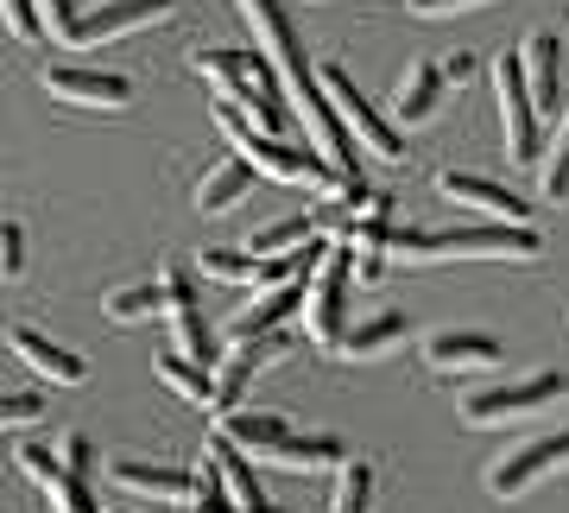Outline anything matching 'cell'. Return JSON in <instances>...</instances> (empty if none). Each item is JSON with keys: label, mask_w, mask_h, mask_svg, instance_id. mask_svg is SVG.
Instances as JSON below:
<instances>
[{"label": "cell", "mask_w": 569, "mask_h": 513, "mask_svg": "<svg viewBox=\"0 0 569 513\" xmlns=\"http://www.w3.org/2000/svg\"><path fill=\"white\" fill-rule=\"evenodd\" d=\"M234 7H241L247 32H253V51L272 63L279 96L291 102V115L305 121L310 146H317V152L336 165V178H361V171H355V152H361V146L348 140V127L336 121V108H329L317 70L305 63V45H298V26H291V13H284L279 0H234Z\"/></svg>", "instance_id": "6da1fadb"}, {"label": "cell", "mask_w": 569, "mask_h": 513, "mask_svg": "<svg viewBox=\"0 0 569 513\" xmlns=\"http://www.w3.org/2000/svg\"><path fill=\"white\" fill-rule=\"evenodd\" d=\"M531 223H462V228H411L392 223V254L399 260H531L538 254Z\"/></svg>", "instance_id": "7a4b0ae2"}, {"label": "cell", "mask_w": 569, "mask_h": 513, "mask_svg": "<svg viewBox=\"0 0 569 513\" xmlns=\"http://www.w3.org/2000/svg\"><path fill=\"white\" fill-rule=\"evenodd\" d=\"M190 70L216 82V96H228V102L241 108L260 134H279V127H284L279 77H272V63H266L260 51H197Z\"/></svg>", "instance_id": "3957f363"}, {"label": "cell", "mask_w": 569, "mask_h": 513, "mask_svg": "<svg viewBox=\"0 0 569 513\" xmlns=\"http://www.w3.org/2000/svg\"><path fill=\"white\" fill-rule=\"evenodd\" d=\"M209 115H216V127L228 134V146H234L260 178H272V185H317V190L336 185V165H329V159H310V152H298V146H284L279 134H260V127L247 121L228 96H216Z\"/></svg>", "instance_id": "277c9868"}, {"label": "cell", "mask_w": 569, "mask_h": 513, "mask_svg": "<svg viewBox=\"0 0 569 513\" xmlns=\"http://www.w3.org/2000/svg\"><path fill=\"white\" fill-rule=\"evenodd\" d=\"M348 286H355L348 247L329 241L323 254H317L310 279H305V305H298V317H305V336L317 343V349H336V343H342V329H348Z\"/></svg>", "instance_id": "5b68a950"}, {"label": "cell", "mask_w": 569, "mask_h": 513, "mask_svg": "<svg viewBox=\"0 0 569 513\" xmlns=\"http://www.w3.org/2000/svg\"><path fill=\"white\" fill-rule=\"evenodd\" d=\"M569 393V381L563 374H526V381H500V387H475V393H462V425H512V418H531V412H545V406H557Z\"/></svg>", "instance_id": "8992f818"}, {"label": "cell", "mask_w": 569, "mask_h": 513, "mask_svg": "<svg viewBox=\"0 0 569 513\" xmlns=\"http://www.w3.org/2000/svg\"><path fill=\"white\" fill-rule=\"evenodd\" d=\"M493 102H500V134H507V159L512 165H538L545 159V140H538V102L526 89V70H519V51H500L493 58Z\"/></svg>", "instance_id": "52a82bcc"}, {"label": "cell", "mask_w": 569, "mask_h": 513, "mask_svg": "<svg viewBox=\"0 0 569 513\" xmlns=\"http://www.w3.org/2000/svg\"><path fill=\"white\" fill-rule=\"evenodd\" d=\"M317 82H323L329 108H336V121L348 127V140L361 146V152H373V159H406V146H399V134H392V121H380V108L367 102L361 89H355V77H348L342 63H323L317 70Z\"/></svg>", "instance_id": "ba28073f"}, {"label": "cell", "mask_w": 569, "mask_h": 513, "mask_svg": "<svg viewBox=\"0 0 569 513\" xmlns=\"http://www.w3.org/2000/svg\"><path fill=\"white\" fill-rule=\"evenodd\" d=\"M550 470H569V425H557V432H545V437H526L519 451L500 456L488 470V494L519 501V494H531Z\"/></svg>", "instance_id": "9c48e42d"}, {"label": "cell", "mask_w": 569, "mask_h": 513, "mask_svg": "<svg viewBox=\"0 0 569 513\" xmlns=\"http://www.w3.org/2000/svg\"><path fill=\"white\" fill-rule=\"evenodd\" d=\"M342 247H348V267H355V286H380L387 279V254H392V197L387 190H367V204L342 228Z\"/></svg>", "instance_id": "30bf717a"}, {"label": "cell", "mask_w": 569, "mask_h": 513, "mask_svg": "<svg viewBox=\"0 0 569 513\" xmlns=\"http://www.w3.org/2000/svg\"><path fill=\"white\" fill-rule=\"evenodd\" d=\"M279 355H291V336H284V329H260V336L228 343L222 368H216V399H209V412H216V418H222V412H234L247 399V387H253V374H266Z\"/></svg>", "instance_id": "8fae6325"}, {"label": "cell", "mask_w": 569, "mask_h": 513, "mask_svg": "<svg viewBox=\"0 0 569 513\" xmlns=\"http://www.w3.org/2000/svg\"><path fill=\"white\" fill-rule=\"evenodd\" d=\"M159 292H164V317H171V343H178V355H190V362H216L209 355V324H203V298H197V279H190V267H171L159 273Z\"/></svg>", "instance_id": "7c38bea8"}, {"label": "cell", "mask_w": 569, "mask_h": 513, "mask_svg": "<svg viewBox=\"0 0 569 513\" xmlns=\"http://www.w3.org/2000/svg\"><path fill=\"white\" fill-rule=\"evenodd\" d=\"M7 349L20 355L39 381H51V387H82V381H89V362H82V355H70L63 343H51V336H44V329H32V324L7 329Z\"/></svg>", "instance_id": "4fadbf2b"}, {"label": "cell", "mask_w": 569, "mask_h": 513, "mask_svg": "<svg viewBox=\"0 0 569 513\" xmlns=\"http://www.w3.org/2000/svg\"><path fill=\"white\" fill-rule=\"evenodd\" d=\"M418 355H425L437 374H475V368H493V362L507 355V343L488 336V329H437V336H425Z\"/></svg>", "instance_id": "5bb4252c"}, {"label": "cell", "mask_w": 569, "mask_h": 513, "mask_svg": "<svg viewBox=\"0 0 569 513\" xmlns=\"http://www.w3.org/2000/svg\"><path fill=\"white\" fill-rule=\"evenodd\" d=\"M437 190H443L449 204H468V209H481V216H493V223H531L526 197L481 178V171H437Z\"/></svg>", "instance_id": "9a60e30c"}, {"label": "cell", "mask_w": 569, "mask_h": 513, "mask_svg": "<svg viewBox=\"0 0 569 513\" xmlns=\"http://www.w3.org/2000/svg\"><path fill=\"white\" fill-rule=\"evenodd\" d=\"M44 89L58 102H77V108H127L133 82L114 77V70H70V63H44Z\"/></svg>", "instance_id": "2e32d148"}, {"label": "cell", "mask_w": 569, "mask_h": 513, "mask_svg": "<svg viewBox=\"0 0 569 513\" xmlns=\"http://www.w3.org/2000/svg\"><path fill=\"white\" fill-rule=\"evenodd\" d=\"M171 13V0H102L89 20L70 26V45H102V39H127V32H140V26L164 20Z\"/></svg>", "instance_id": "e0dca14e"}, {"label": "cell", "mask_w": 569, "mask_h": 513, "mask_svg": "<svg viewBox=\"0 0 569 513\" xmlns=\"http://www.w3.org/2000/svg\"><path fill=\"white\" fill-rule=\"evenodd\" d=\"M519 70H526V89H531V102H538V115L557 121V77H563V45H557V32H531L519 45Z\"/></svg>", "instance_id": "ac0fdd59"}, {"label": "cell", "mask_w": 569, "mask_h": 513, "mask_svg": "<svg viewBox=\"0 0 569 513\" xmlns=\"http://www.w3.org/2000/svg\"><path fill=\"white\" fill-rule=\"evenodd\" d=\"M305 279H279V286H266L260 298H247V310H234V324H228V343L260 336V329H279L284 317H298V305H305Z\"/></svg>", "instance_id": "d6986e66"}, {"label": "cell", "mask_w": 569, "mask_h": 513, "mask_svg": "<svg viewBox=\"0 0 569 513\" xmlns=\"http://www.w3.org/2000/svg\"><path fill=\"white\" fill-rule=\"evenodd\" d=\"M209 463H216V475H222L228 507H234V513L266 507V489H260V475H253V456H247L241 444H228V437L216 432V437H209Z\"/></svg>", "instance_id": "ffe728a7"}, {"label": "cell", "mask_w": 569, "mask_h": 513, "mask_svg": "<svg viewBox=\"0 0 569 513\" xmlns=\"http://www.w3.org/2000/svg\"><path fill=\"white\" fill-rule=\"evenodd\" d=\"M108 482L127 494H152V501H190V470H164V463H140V456L108 463Z\"/></svg>", "instance_id": "44dd1931"}, {"label": "cell", "mask_w": 569, "mask_h": 513, "mask_svg": "<svg viewBox=\"0 0 569 513\" xmlns=\"http://www.w3.org/2000/svg\"><path fill=\"white\" fill-rule=\"evenodd\" d=\"M437 102H443V63H411L406 77H399V102H392V115L406 127L430 121L437 115Z\"/></svg>", "instance_id": "7402d4cb"}, {"label": "cell", "mask_w": 569, "mask_h": 513, "mask_svg": "<svg viewBox=\"0 0 569 513\" xmlns=\"http://www.w3.org/2000/svg\"><path fill=\"white\" fill-rule=\"evenodd\" d=\"M222 437L241 444L247 456H272L291 437V425H284L279 412H222Z\"/></svg>", "instance_id": "603a6c76"}, {"label": "cell", "mask_w": 569, "mask_h": 513, "mask_svg": "<svg viewBox=\"0 0 569 513\" xmlns=\"http://www.w3.org/2000/svg\"><path fill=\"white\" fill-rule=\"evenodd\" d=\"M247 185H253V165H247L241 152H228V159H216L203 171V185H197V209H234L247 197Z\"/></svg>", "instance_id": "cb8c5ba5"}, {"label": "cell", "mask_w": 569, "mask_h": 513, "mask_svg": "<svg viewBox=\"0 0 569 513\" xmlns=\"http://www.w3.org/2000/svg\"><path fill=\"white\" fill-rule=\"evenodd\" d=\"M159 381L178 399H190V406H203L209 412V399H216V374H209V362H190V355H159Z\"/></svg>", "instance_id": "d4e9b609"}, {"label": "cell", "mask_w": 569, "mask_h": 513, "mask_svg": "<svg viewBox=\"0 0 569 513\" xmlns=\"http://www.w3.org/2000/svg\"><path fill=\"white\" fill-rule=\"evenodd\" d=\"M342 444H336V437H298V432H291V437H284V444H279V451H272V456H266V463H279V470H336V463H342Z\"/></svg>", "instance_id": "484cf974"}, {"label": "cell", "mask_w": 569, "mask_h": 513, "mask_svg": "<svg viewBox=\"0 0 569 513\" xmlns=\"http://www.w3.org/2000/svg\"><path fill=\"white\" fill-rule=\"evenodd\" d=\"M329 513H373V463H361V456L336 463V501H329Z\"/></svg>", "instance_id": "4316f807"}, {"label": "cell", "mask_w": 569, "mask_h": 513, "mask_svg": "<svg viewBox=\"0 0 569 513\" xmlns=\"http://www.w3.org/2000/svg\"><path fill=\"white\" fill-rule=\"evenodd\" d=\"M399 336H406V317H367V324H355V329H342V343H336V349L348 355V362H367V355H380V349H392V343H399Z\"/></svg>", "instance_id": "83f0119b"}, {"label": "cell", "mask_w": 569, "mask_h": 513, "mask_svg": "<svg viewBox=\"0 0 569 513\" xmlns=\"http://www.w3.org/2000/svg\"><path fill=\"white\" fill-rule=\"evenodd\" d=\"M538 185H545V204H569V108L557 115V140L538 159Z\"/></svg>", "instance_id": "f1b7e54d"}, {"label": "cell", "mask_w": 569, "mask_h": 513, "mask_svg": "<svg viewBox=\"0 0 569 513\" xmlns=\"http://www.w3.org/2000/svg\"><path fill=\"white\" fill-rule=\"evenodd\" d=\"M159 310H164L159 279H140V286L108 292V317H114V324H146V317H159Z\"/></svg>", "instance_id": "f546056e"}, {"label": "cell", "mask_w": 569, "mask_h": 513, "mask_svg": "<svg viewBox=\"0 0 569 513\" xmlns=\"http://www.w3.org/2000/svg\"><path fill=\"white\" fill-rule=\"evenodd\" d=\"M44 501H51V513H102L96 494H89V475H70V470L58 482H44Z\"/></svg>", "instance_id": "4dcf8cb0"}, {"label": "cell", "mask_w": 569, "mask_h": 513, "mask_svg": "<svg viewBox=\"0 0 569 513\" xmlns=\"http://www.w3.org/2000/svg\"><path fill=\"white\" fill-rule=\"evenodd\" d=\"M310 241V223L305 216H284V223L260 228L253 241H247V254H291V247H305Z\"/></svg>", "instance_id": "1f68e13d"}, {"label": "cell", "mask_w": 569, "mask_h": 513, "mask_svg": "<svg viewBox=\"0 0 569 513\" xmlns=\"http://www.w3.org/2000/svg\"><path fill=\"white\" fill-rule=\"evenodd\" d=\"M190 513H234V507H228L222 475H216L209 456H203V470H190Z\"/></svg>", "instance_id": "d6a6232c"}, {"label": "cell", "mask_w": 569, "mask_h": 513, "mask_svg": "<svg viewBox=\"0 0 569 513\" xmlns=\"http://www.w3.org/2000/svg\"><path fill=\"white\" fill-rule=\"evenodd\" d=\"M0 26H7L20 45H39V39H44L39 7H32V0H0Z\"/></svg>", "instance_id": "836d02e7"}, {"label": "cell", "mask_w": 569, "mask_h": 513, "mask_svg": "<svg viewBox=\"0 0 569 513\" xmlns=\"http://www.w3.org/2000/svg\"><path fill=\"white\" fill-rule=\"evenodd\" d=\"M26 273V228L13 216H0V279H20Z\"/></svg>", "instance_id": "e575fe53"}, {"label": "cell", "mask_w": 569, "mask_h": 513, "mask_svg": "<svg viewBox=\"0 0 569 513\" xmlns=\"http://www.w3.org/2000/svg\"><path fill=\"white\" fill-rule=\"evenodd\" d=\"M39 418H44L39 393H0V432H13V425H39Z\"/></svg>", "instance_id": "d590c367"}, {"label": "cell", "mask_w": 569, "mask_h": 513, "mask_svg": "<svg viewBox=\"0 0 569 513\" xmlns=\"http://www.w3.org/2000/svg\"><path fill=\"white\" fill-rule=\"evenodd\" d=\"M58 463H63L70 475H96V444H89L82 432H63V437H58Z\"/></svg>", "instance_id": "8d00e7d4"}, {"label": "cell", "mask_w": 569, "mask_h": 513, "mask_svg": "<svg viewBox=\"0 0 569 513\" xmlns=\"http://www.w3.org/2000/svg\"><path fill=\"white\" fill-rule=\"evenodd\" d=\"M13 456H20V470L32 475V482H39V489H44V482H58V475H63L58 451H44V444H20V451H13Z\"/></svg>", "instance_id": "74e56055"}, {"label": "cell", "mask_w": 569, "mask_h": 513, "mask_svg": "<svg viewBox=\"0 0 569 513\" xmlns=\"http://www.w3.org/2000/svg\"><path fill=\"white\" fill-rule=\"evenodd\" d=\"M39 7V26L51 45H70V26H77V13H70V0H32Z\"/></svg>", "instance_id": "f35d334b"}, {"label": "cell", "mask_w": 569, "mask_h": 513, "mask_svg": "<svg viewBox=\"0 0 569 513\" xmlns=\"http://www.w3.org/2000/svg\"><path fill=\"white\" fill-rule=\"evenodd\" d=\"M418 20H443V13H462V7H481V0H406Z\"/></svg>", "instance_id": "ab89813d"}, {"label": "cell", "mask_w": 569, "mask_h": 513, "mask_svg": "<svg viewBox=\"0 0 569 513\" xmlns=\"http://www.w3.org/2000/svg\"><path fill=\"white\" fill-rule=\"evenodd\" d=\"M475 70H481V63L468 58V51H456V58H443V82H468Z\"/></svg>", "instance_id": "60d3db41"}, {"label": "cell", "mask_w": 569, "mask_h": 513, "mask_svg": "<svg viewBox=\"0 0 569 513\" xmlns=\"http://www.w3.org/2000/svg\"><path fill=\"white\" fill-rule=\"evenodd\" d=\"M253 513H279V507H272V501H266V507H253Z\"/></svg>", "instance_id": "b9f144b4"}, {"label": "cell", "mask_w": 569, "mask_h": 513, "mask_svg": "<svg viewBox=\"0 0 569 513\" xmlns=\"http://www.w3.org/2000/svg\"><path fill=\"white\" fill-rule=\"evenodd\" d=\"M108 513H127V507H108Z\"/></svg>", "instance_id": "7bdbcfd3"}]
</instances>
